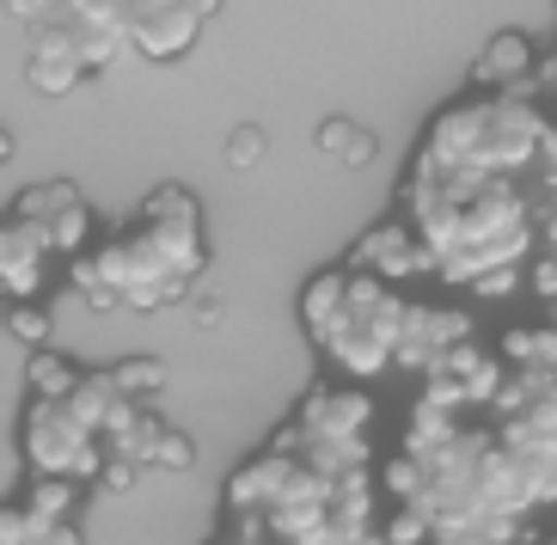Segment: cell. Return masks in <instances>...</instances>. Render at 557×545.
Listing matches in <instances>:
<instances>
[{"mask_svg": "<svg viewBox=\"0 0 557 545\" xmlns=\"http://www.w3.org/2000/svg\"><path fill=\"white\" fill-rule=\"evenodd\" d=\"M263 141H270V135H263L258 123H239V129L227 135V165L233 172H251V165L263 160Z\"/></svg>", "mask_w": 557, "mask_h": 545, "instance_id": "cell-20", "label": "cell"}, {"mask_svg": "<svg viewBox=\"0 0 557 545\" xmlns=\"http://www.w3.org/2000/svg\"><path fill=\"white\" fill-rule=\"evenodd\" d=\"M429 533H435V528H429L423 509H398L393 521H386V533H380V545H423Z\"/></svg>", "mask_w": 557, "mask_h": 545, "instance_id": "cell-21", "label": "cell"}, {"mask_svg": "<svg viewBox=\"0 0 557 545\" xmlns=\"http://www.w3.org/2000/svg\"><path fill=\"white\" fill-rule=\"evenodd\" d=\"M37 545H81V521H62V528H44Z\"/></svg>", "mask_w": 557, "mask_h": 545, "instance_id": "cell-24", "label": "cell"}, {"mask_svg": "<svg viewBox=\"0 0 557 545\" xmlns=\"http://www.w3.org/2000/svg\"><path fill=\"white\" fill-rule=\"evenodd\" d=\"M25 80L37 86V92H74V86L81 80H92V74H86V62L81 55H74V44H67L62 32H44L32 44V55H25Z\"/></svg>", "mask_w": 557, "mask_h": 545, "instance_id": "cell-10", "label": "cell"}, {"mask_svg": "<svg viewBox=\"0 0 557 545\" xmlns=\"http://www.w3.org/2000/svg\"><path fill=\"white\" fill-rule=\"evenodd\" d=\"M111 381L135 411H153V398L165 393V362L160 356H123V362L111 368Z\"/></svg>", "mask_w": 557, "mask_h": 545, "instance_id": "cell-15", "label": "cell"}, {"mask_svg": "<svg viewBox=\"0 0 557 545\" xmlns=\"http://www.w3.org/2000/svg\"><path fill=\"white\" fill-rule=\"evenodd\" d=\"M545 129L552 116L533 92H472L429 123L417 153L459 178H508L545 153Z\"/></svg>", "mask_w": 557, "mask_h": 545, "instance_id": "cell-2", "label": "cell"}, {"mask_svg": "<svg viewBox=\"0 0 557 545\" xmlns=\"http://www.w3.org/2000/svg\"><path fill=\"white\" fill-rule=\"evenodd\" d=\"M141 227H178V233H202V202L184 184H160L141 202Z\"/></svg>", "mask_w": 557, "mask_h": 545, "instance_id": "cell-14", "label": "cell"}, {"mask_svg": "<svg viewBox=\"0 0 557 545\" xmlns=\"http://www.w3.org/2000/svg\"><path fill=\"white\" fill-rule=\"evenodd\" d=\"M197 466V442L184 430H165L160 442H153V460H148V472H190Z\"/></svg>", "mask_w": 557, "mask_h": 545, "instance_id": "cell-19", "label": "cell"}, {"mask_svg": "<svg viewBox=\"0 0 557 545\" xmlns=\"http://www.w3.org/2000/svg\"><path fill=\"white\" fill-rule=\"evenodd\" d=\"M214 18V7H129V50H141L148 62H178L190 55V44L202 37V25Z\"/></svg>", "mask_w": 557, "mask_h": 545, "instance_id": "cell-7", "label": "cell"}, {"mask_svg": "<svg viewBox=\"0 0 557 545\" xmlns=\"http://www.w3.org/2000/svg\"><path fill=\"white\" fill-rule=\"evenodd\" d=\"M18 503H25L37 521L62 528V521H74V509H81V484H67V479H32L25 491H18Z\"/></svg>", "mask_w": 557, "mask_h": 545, "instance_id": "cell-16", "label": "cell"}, {"mask_svg": "<svg viewBox=\"0 0 557 545\" xmlns=\"http://www.w3.org/2000/svg\"><path fill=\"white\" fill-rule=\"evenodd\" d=\"M319 153L337 160L344 172H361V165H374L380 141H374V129H361L356 116H325L319 123Z\"/></svg>", "mask_w": 557, "mask_h": 545, "instance_id": "cell-12", "label": "cell"}, {"mask_svg": "<svg viewBox=\"0 0 557 545\" xmlns=\"http://www.w3.org/2000/svg\"><path fill=\"white\" fill-rule=\"evenodd\" d=\"M25 386H32V398H44V405H67L74 386H81V368L50 344V349H37L32 362H25Z\"/></svg>", "mask_w": 557, "mask_h": 545, "instance_id": "cell-13", "label": "cell"}, {"mask_svg": "<svg viewBox=\"0 0 557 545\" xmlns=\"http://www.w3.org/2000/svg\"><path fill=\"white\" fill-rule=\"evenodd\" d=\"M533 86H540V99L557 111V37L545 44V55H540V67H533Z\"/></svg>", "mask_w": 557, "mask_h": 545, "instance_id": "cell-23", "label": "cell"}, {"mask_svg": "<svg viewBox=\"0 0 557 545\" xmlns=\"http://www.w3.org/2000/svg\"><path fill=\"white\" fill-rule=\"evenodd\" d=\"M7 331H13L18 344L32 349H50V331H55V319H50V307H44V300H32V307H13V313H7Z\"/></svg>", "mask_w": 557, "mask_h": 545, "instance_id": "cell-17", "label": "cell"}, {"mask_svg": "<svg viewBox=\"0 0 557 545\" xmlns=\"http://www.w3.org/2000/svg\"><path fill=\"white\" fill-rule=\"evenodd\" d=\"M44 528H50V521H37L18 496L0 503V545H37V533H44Z\"/></svg>", "mask_w": 557, "mask_h": 545, "instance_id": "cell-18", "label": "cell"}, {"mask_svg": "<svg viewBox=\"0 0 557 545\" xmlns=\"http://www.w3.org/2000/svg\"><path fill=\"white\" fill-rule=\"evenodd\" d=\"M349 270H356V276L386 282V288H398V282L429 276V251H423V239L410 233V221L393 215V221H374V227L356 239V251H349Z\"/></svg>", "mask_w": 557, "mask_h": 545, "instance_id": "cell-6", "label": "cell"}, {"mask_svg": "<svg viewBox=\"0 0 557 545\" xmlns=\"http://www.w3.org/2000/svg\"><path fill=\"white\" fill-rule=\"evenodd\" d=\"M300 325L361 386V381H380L398 362L405 295H393L374 276H356L349 264H331L300 288Z\"/></svg>", "mask_w": 557, "mask_h": 545, "instance_id": "cell-1", "label": "cell"}, {"mask_svg": "<svg viewBox=\"0 0 557 545\" xmlns=\"http://www.w3.org/2000/svg\"><path fill=\"white\" fill-rule=\"evenodd\" d=\"M18 435H25V466H32V479H67V484L99 479L104 442L86 430L67 405H44V398H32Z\"/></svg>", "mask_w": 557, "mask_h": 545, "instance_id": "cell-3", "label": "cell"}, {"mask_svg": "<svg viewBox=\"0 0 557 545\" xmlns=\"http://www.w3.org/2000/svg\"><path fill=\"white\" fill-rule=\"evenodd\" d=\"M7 160H13V135L0 129V165H7Z\"/></svg>", "mask_w": 557, "mask_h": 545, "instance_id": "cell-26", "label": "cell"}, {"mask_svg": "<svg viewBox=\"0 0 557 545\" xmlns=\"http://www.w3.org/2000/svg\"><path fill=\"white\" fill-rule=\"evenodd\" d=\"M214 545H233V540H214Z\"/></svg>", "mask_w": 557, "mask_h": 545, "instance_id": "cell-28", "label": "cell"}, {"mask_svg": "<svg viewBox=\"0 0 557 545\" xmlns=\"http://www.w3.org/2000/svg\"><path fill=\"white\" fill-rule=\"evenodd\" d=\"M478 337L472 313L466 307H447V300H405V325H398V362L410 374H435V368L466 349Z\"/></svg>", "mask_w": 557, "mask_h": 545, "instance_id": "cell-5", "label": "cell"}, {"mask_svg": "<svg viewBox=\"0 0 557 545\" xmlns=\"http://www.w3.org/2000/svg\"><path fill=\"white\" fill-rule=\"evenodd\" d=\"M496 356H503L508 374H557V319L503 331V349Z\"/></svg>", "mask_w": 557, "mask_h": 545, "instance_id": "cell-11", "label": "cell"}, {"mask_svg": "<svg viewBox=\"0 0 557 545\" xmlns=\"http://www.w3.org/2000/svg\"><path fill=\"white\" fill-rule=\"evenodd\" d=\"M545 545H557V533H552V540H545Z\"/></svg>", "mask_w": 557, "mask_h": 545, "instance_id": "cell-27", "label": "cell"}, {"mask_svg": "<svg viewBox=\"0 0 557 545\" xmlns=\"http://www.w3.org/2000/svg\"><path fill=\"white\" fill-rule=\"evenodd\" d=\"M50 246H44V233L25 227V221L0 215V295L13 300V307H32L44 300L50 288Z\"/></svg>", "mask_w": 557, "mask_h": 545, "instance_id": "cell-8", "label": "cell"}, {"mask_svg": "<svg viewBox=\"0 0 557 545\" xmlns=\"http://www.w3.org/2000/svg\"><path fill=\"white\" fill-rule=\"evenodd\" d=\"M533 67H540V50L527 44L521 32H496L472 62V92H533Z\"/></svg>", "mask_w": 557, "mask_h": 545, "instance_id": "cell-9", "label": "cell"}, {"mask_svg": "<svg viewBox=\"0 0 557 545\" xmlns=\"http://www.w3.org/2000/svg\"><path fill=\"white\" fill-rule=\"evenodd\" d=\"M135 479H141V466H129V460H116V454H104V466H99V491H104V496H129Z\"/></svg>", "mask_w": 557, "mask_h": 545, "instance_id": "cell-22", "label": "cell"}, {"mask_svg": "<svg viewBox=\"0 0 557 545\" xmlns=\"http://www.w3.org/2000/svg\"><path fill=\"white\" fill-rule=\"evenodd\" d=\"M190 313H197V325H221V300L197 295V300H190Z\"/></svg>", "mask_w": 557, "mask_h": 545, "instance_id": "cell-25", "label": "cell"}, {"mask_svg": "<svg viewBox=\"0 0 557 545\" xmlns=\"http://www.w3.org/2000/svg\"><path fill=\"white\" fill-rule=\"evenodd\" d=\"M13 221H25V227L44 233V246H50V258H86V251L99 246L92 233H99V215H92V202L81 197V184H37V190H25V197L13 202Z\"/></svg>", "mask_w": 557, "mask_h": 545, "instance_id": "cell-4", "label": "cell"}]
</instances>
